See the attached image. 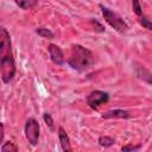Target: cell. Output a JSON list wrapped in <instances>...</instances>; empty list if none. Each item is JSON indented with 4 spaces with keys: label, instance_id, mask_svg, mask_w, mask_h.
<instances>
[{
    "label": "cell",
    "instance_id": "14",
    "mask_svg": "<svg viewBox=\"0 0 152 152\" xmlns=\"http://www.w3.org/2000/svg\"><path fill=\"white\" fill-rule=\"evenodd\" d=\"M132 7H133L134 13L138 17L142 15V10H141V5H140V1L139 0H132Z\"/></svg>",
    "mask_w": 152,
    "mask_h": 152
},
{
    "label": "cell",
    "instance_id": "2",
    "mask_svg": "<svg viewBox=\"0 0 152 152\" xmlns=\"http://www.w3.org/2000/svg\"><path fill=\"white\" fill-rule=\"evenodd\" d=\"M99 7L101 8V12H102V15H103L104 20H106L114 30H116V31L120 32V33H124V32H126V31L128 30L127 23H126L118 13L113 12L110 8H108V7L103 6V5H99Z\"/></svg>",
    "mask_w": 152,
    "mask_h": 152
},
{
    "label": "cell",
    "instance_id": "4",
    "mask_svg": "<svg viewBox=\"0 0 152 152\" xmlns=\"http://www.w3.org/2000/svg\"><path fill=\"white\" fill-rule=\"evenodd\" d=\"M25 137L27 141L32 145L36 146L38 144V138H39V124L36 119L30 118L27 119L25 124Z\"/></svg>",
    "mask_w": 152,
    "mask_h": 152
},
{
    "label": "cell",
    "instance_id": "7",
    "mask_svg": "<svg viewBox=\"0 0 152 152\" xmlns=\"http://www.w3.org/2000/svg\"><path fill=\"white\" fill-rule=\"evenodd\" d=\"M102 118L103 119H128L131 118V114L124 109H113L103 113Z\"/></svg>",
    "mask_w": 152,
    "mask_h": 152
},
{
    "label": "cell",
    "instance_id": "9",
    "mask_svg": "<svg viewBox=\"0 0 152 152\" xmlns=\"http://www.w3.org/2000/svg\"><path fill=\"white\" fill-rule=\"evenodd\" d=\"M14 2L21 10H31L38 4V0H14Z\"/></svg>",
    "mask_w": 152,
    "mask_h": 152
},
{
    "label": "cell",
    "instance_id": "3",
    "mask_svg": "<svg viewBox=\"0 0 152 152\" xmlns=\"http://www.w3.org/2000/svg\"><path fill=\"white\" fill-rule=\"evenodd\" d=\"M13 57L11 37L7 30L0 25V59Z\"/></svg>",
    "mask_w": 152,
    "mask_h": 152
},
{
    "label": "cell",
    "instance_id": "10",
    "mask_svg": "<svg viewBox=\"0 0 152 152\" xmlns=\"http://www.w3.org/2000/svg\"><path fill=\"white\" fill-rule=\"evenodd\" d=\"M137 74L139 76V78H141L145 82H147L148 84H151V74H150L148 70H146L144 66H138L137 68Z\"/></svg>",
    "mask_w": 152,
    "mask_h": 152
},
{
    "label": "cell",
    "instance_id": "1",
    "mask_svg": "<svg viewBox=\"0 0 152 152\" xmlns=\"http://www.w3.org/2000/svg\"><path fill=\"white\" fill-rule=\"evenodd\" d=\"M94 62H95V57L90 50L86 49L80 44H74L71 46L70 56L68 58V64L72 69L77 71H84L89 69L94 64Z\"/></svg>",
    "mask_w": 152,
    "mask_h": 152
},
{
    "label": "cell",
    "instance_id": "5",
    "mask_svg": "<svg viewBox=\"0 0 152 152\" xmlns=\"http://www.w3.org/2000/svg\"><path fill=\"white\" fill-rule=\"evenodd\" d=\"M109 99L108 93L106 91H101V90H94L91 91L88 97H87V104L91 108V109H99L100 106L104 104Z\"/></svg>",
    "mask_w": 152,
    "mask_h": 152
},
{
    "label": "cell",
    "instance_id": "18",
    "mask_svg": "<svg viewBox=\"0 0 152 152\" xmlns=\"http://www.w3.org/2000/svg\"><path fill=\"white\" fill-rule=\"evenodd\" d=\"M4 135H5V127H4V124L0 122V145L4 141Z\"/></svg>",
    "mask_w": 152,
    "mask_h": 152
},
{
    "label": "cell",
    "instance_id": "17",
    "mask_svg": "<svg viewBox=\"0 0 152 152\" xmlns=\"http://www.w3.org/2000/svg\"><path fill=\"white\" fill-rule=\"evenodd\" d=\"M141 146L140 145H137V146H134V145H126V146H122V151H135V150H139Z\"/></svg>",
    "mask_w": 152,
    "mask_h": 152
},
{
    "label": "cell",
    "instance_id": "16",
    "mask_svg": "<svg viewBox=\"0 0 152 152\" xmlns=\"http://www.w3.org/2000/svg\"><path fill=\"white\" fill-rule=\"evenodd\" d=\"M43 120H44V122H45L51 129H53V120H52L51 114H49V113H44V114H43Z\"/></svg>",
    "mask_w": 152,
    "mask_h": 152
},
{
    "label": "cell",
    "instance_id": "6",
    "mask_svg": "<svg viewBox=\"0 0 152 152\" xmlns=\"http://www.w3.org/2000/svg\"><path fill=\"white\" fill-rule=\"evenodd\" d=\"M48 51H49V55H50V59L55 64L62 65L64 63V55H63V51L61 50L59 46H57L55 44H50L48 46Z\"/></svg>",
    "mask_w": 152,
    "mask_h": 152
},
{
    "label": "cell",
    "instance_id": "15",
    "mask_svg": "<svg viewBox=\"0 0 152 152\" xmlns=\"http://www.w3.org/2000/svg\"><path fill=\"white\" fill-rule=\"evenodd\" d=\"M139 23H140V25H142V26L146 27L147 30H151V28H152L151 20H150L147 17H145V15H140V17H139Z\"/></svg>",
    "mask_w": 152,
    "mask_h": 152
},
{
    "label": "cell",
    "instance_id": "12",
    "mask_svg": "<svg viewBox=\"0 0 152 152\" xmlns=\"http://www.w3.org/2000/svg\"><path fill=\"white\" fill-rule=\"evenodd\" d=\"M97 142H99L101 146H103V147H109V146L114 145L115 140H114L112 137H108V135H102V137H100V138H99Z\"/></svg>",
    "mask_w": 152,
    "mask_h": 152
},
{
    "label": "cell",
    "instance_id": "8",
    "mask_svg": "<svg viewBox=\"0 0 152 152\" xmlns=\"http://www.w3.org/2000/svg\"><path fill=\"white\" fill-rule=\"evenodd\" d=\"M58 140H59V145L62 147L63 151L65 152H71V146H70V140L69 137L66 134V132L64 131L63 127L58 128Z\"/></svg>",
    "mask_w": 152,
    "mask_h": 152
},
{
    "label": "cell",
    "instance_id": "11",
    "mask_svg": "<svg viewBox=\"0 0 152 152\" xmlns=\"http://www.w3.org/2000/svg\"><path fill=\"white\" fill-rule=\"evenodd\" d=\"M36 33H37L38 36H40V37H43V38H48V39H52V38L55 37L53 32L50 31V30L46 28V27H37V28H36Z\"/></svg>",
    "mask_w": 152,
    "mask_h": 152
},
{
    "label": "cell",
    "instance_id": "13",
    "mask_svg": "<svg viewBox=\"0 0 152 152\" xmlns=\"http://www.w3.org/2000/svg\"><path fill=\"white\" fill-rule=\"evenodd\" d=\"M18 150H19V147L17 145H14V142H12V141H6L1 146V151L2 152H7V151H10V152H17Z\"/></svg>",
    "mask_w": 152,
    "mask_h": 152
}]
</instances>
